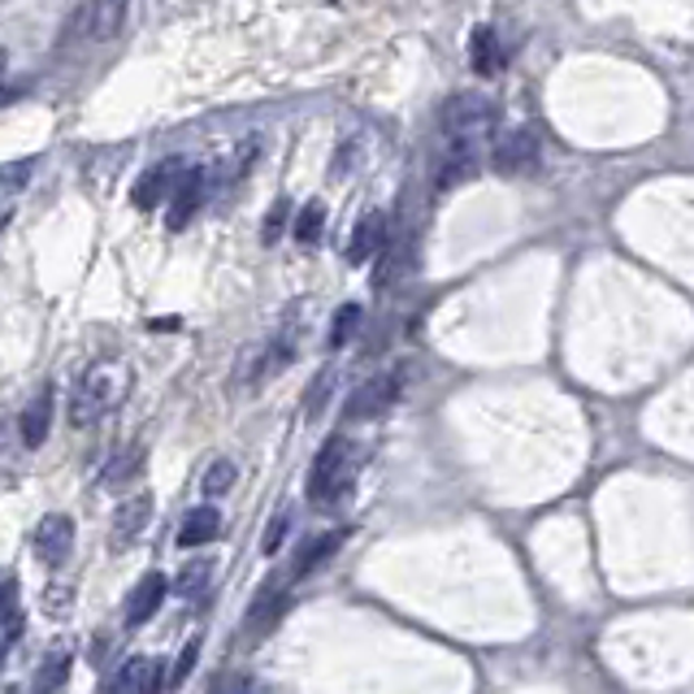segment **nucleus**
<instances>
[{
  "label": "nucleus",
  "instance_id": "7",
  "mask_svg": "<svg viewBox=\"0 0 694 694\" xmlns=\"http://www.w3.org/2000/svg\"><path fill=\"white\" fill-rule=\"evenodd\" d=\"M490 162H495L499 174H526V169L538 162V139H534V130H512V135L495 139Z\"/></svg>",
  "mask_w": 694,
  "mask_h": 694
},
{
  "label": "nucleus",
  "instance_id": "20",
  "mask_svg": "<svg viewBox=\"0 0 694 694\" xmlns=\"http://www.w3.org/2000/svg\"><path fill=\"white\" fill-rule=\"evenodd\" d=\"M322 231H326V205L322 201H309V205L300 208V217H295V240L304 247H317L322 244Z\"/></svg>",
  "mask_w": 694,
  "mask_h": 694
},
{
  "label": "nucleus",
  "instance_id": "21",
  "mask_svg": "<svg viewBox=\"0 0 694 694\" xmlns=\"http://www.w3.org/2000/svg\"><path fill=\"white\" fill-rule=\"evenodd\" d=\"M208 581H213V560H192L187 569L178 573V581H174V590H178V595H187V599H196V595L205 590Z\"/></svg>",
  "mask_w": 694,
  "mask_h": 694
},
{
  "label": "nucleus",
  "instance_id": "5",
  "mask_svg": "<svg viewBox=\"0 0 694 694\" xmlns=\"http://www.w3.org/2000/svg\"><path fill=\"white\" fill-rule=\"evenodd\" d=\"M31 551L40 556L48 569L66 565L70 551H75V521L66 512H48L40 526H36V534H31Z\"/></svg>",
  "mask_w": 694,
  "mask_h": 694
},
{
  "label": "nucleus",
  "instance_id": "14",
  "mask_svg": "<svg viewBox=\"0 0 694 694\" xmlns=\"http://www.w3.org/2000/svg\"><path fill=\"white\" fill-rule=\"evenodd\" d=\"M343 543H348V530H326V534H317V538H309V543L295 551V577H309V573H317L322 565H330V556H334Z\"/></svg>",
  "mask_w": 694,
  "mask_h": 694
},
{
  "label": "nucleus",
  "instance_id": "22",
  "mask_svg": "<svg viewBox=\"0 0 694 694\" xmlns=\"http://www.w3.org/2000/svg\"><path fill=\"white\" fill-rule=\"evenodd\" d=\"M356 326H361V309H356V304H343V309L334 313V326H330V339H326L330 352H339V348L356 334Z\"/></svg>",
  "mask_w": 694,
  "mask_h": 694
},
{
  "label": "nucleus",
  "instance_id": "26",
  "mask_svg": "<svg viewBox=\"0 0 694 694\" xmlns=\"http://www.w3.org/2000/svg\"><path fill=\"white\" fill-rule=\"evenodd\" d=\"M330 387H334V369H322L317 378H313V387H309V400H304V412L309 417H317V412L326 409V400H330Z\"/></svg>",
  "mask_w": 694,
  "mask_h": 694
},
{
  "label": "nucleus",
  "instance_id": "28",
  "mask_svg": "<svg viewBox=\"0 0 694 694\" xmlns=\"http://www.w3.org/2000/svg\"><path fill=\"white\" fill-rule=\"evenodd\" d=\"M283 534H286V517H278V521L265 530V538H261V551H265V556H274V551L283 547Z\"/></svg>",
  "mask_w": 694,
  "mask_h": 694
},
{
  "label": "nucleus",
  "instance_id": "18",
  "mask_svg": "<svg viewBox=\"0 0 694 694\" xmlns=\"http://www.w3.org/2000/svg\"><path fill=\"white\" fill-rule=\"evenodd\" d=\"M70 655L66 652H52V655H43V664H40V673H36V691L31 694H61L66 691V682H70Z\"/></svg>",
  "mask_w": 694,
  "mask_h": 694
},
{
  "label": "nucleus",
  "instance_id": "13",
  "mask_svg": "<svg viewBox=\"0 0 694 694\" xmlns=\"http://www.w3.org/2000/svg\"><path fill=\"white\" fill-rule=\"evenodd\" d=\"M387 244V217L382 213H365L361 222H356V231H352V244H348V261L352 265H365L369 256H378Z\"/></svg>",
  "mask_w": 694,
  "mask_h": 694
},
{
  "label": "nucleus",
  "instance_id": "11",
  "mask_svg": "<svg viewBox=\"0 0 694 694\" xmlns=\"http://www.w3.org/2000/svg\"><path fill=\"white\" fill-rule=\"evenodd\" d=\"M52 409H57L52 387H43L40 395L22 409V417H18V430H22V443H27V448H43V439H48V430H52Z\"/></svg>",
  "mask_w": 694,
  "mask_h": 694
},
{
  "label": "nucleus",
  "instance_id": "17",
  "mask_svg": "<svg viewBox=\"0 0 694 694\" xmlns=\"http://www.w3.org/2000/svg\"><path fill=\"white\" fill-rule=\"evenodd\" d=\"M217 534H222V512H217V508H196V512L183 521L178 543H183V547H201V543H213Z\"/></svg>",
  "mask_w": 694,
  "mask_h": 694
},
{
  "label": "nucleus",
  "instance_id": "9",
  "mask_svg": "<svg viewBox=\"0 0 694 694\" xmlns=\"http://www.w3.org/2000/svg\"><path fill=\"white\" fill-rule=\"evenodd\" d=\"M165 686V664L162 659H126L118 668L114 694H162Z\"/></svg>",
  "mask_w": 694,
  "mask_h": 694
},
{
  "label": "nucleus",
  "instance_id": "27",
  "mask_svg": "<svg viewBox=\"0 0 694 694\" xmlns=\"http://www.w3.org/2000/svg\"><path fill=\"white\" fill-rule=\"evenodd\" d=\"M196 659H201V638H192V643L183 647V655H178V664H174V673H169V686H183V682L192 677Z\"/></svg>",
  "mask_w": 694,
  "mask_h": 694
},
{
  "label": "nucleus",
  "instance_id": "2",
  "mask_svg": "<svg viewBox=\"0 0 694 694\" xmlns=\"http://www.w3.org/2000/svg\"><path fill=\"white\" fill-rule=\"evenodd\" d=\"M490 130H495V105H490L487 96H473V91L451 96L448 109H443V135H448V148H456V153H473V157H478V148L490 139Z\"/></svg>",
  "mask_w": 694,
  "mask_h": 694
},
{
  "label": "nucleus",
  "instance_id": "25",
  "mask_svg": "<svg viewBox=\"0 0 694 694\" xmlns=\"http://www.w3.org/2000/svg\"><path fill=\"white\" fill-rule=\"evenodd\" d=\"M208 694H265L247 673H240V668H231V673H222V677H213V686H208Z\"/></svg>",
  "mask_w": 694,
  "mask_h": 694
},
{
  "label": "nucleus",
  "instance_id": "31",
  "mask_svg": "<svg viewBox=\"0 0 694 694\" xmlns=\"http://www.w3.org/2000/svg\"><path fill=\"white\" fill-rule=\"evenodd\" d=\"M4 604H9V586L0 581V608H4Z\"/></svg>",
  "mask_w": 694,
  "mask_h": 694
},
{
  "label": "nucleus",
  "instance_id": "29",
  "mask_svg": "<svg viewBox=\"0 0 694 694\" xmlns=\"http://www.w3.org/2000/svg\"><path fill=\"white\" fill-rule=\"evenodd\" d=\"M283 222H286V201L278 208H274L270 217H265V244H274V240L283 235Z\"/></svg>",
  "mask_w": 694,
  "mask_h": 694
},
{
  "label": "nucleus",
  "instance_id": "8",
  "mask_svg": "<svg viewBox=\"0 0 694 694\" xmlns=\"http://www.w3.org/2000/svg\"><path fill=\"white\" fill-rule=\"evenodd\" d=\"M201 201H205V169H192V174H183V178L174 183V192H169V213H165L169 231H183V226L196 217Z\"/></svg>",
  "mask_w": 694,
  "mask_h": 694
},
{
  "label": "nucleus",
  "instance_id": "6",
  "mask_svg": "<svg viewBox=\"0 0 694 694\" xmlns=\"http://www.w3.org/2000/svg\"><path fill=\"white\" fill-rule=\"evenodd\" d=\"M286 590H278V586H261V595L252 599V608H247V616H244V638L247 643H261L278 620H283V613H286Z\"/></svg>",
  "mask_w": 694,
  "mask_h": 694
},
{
  "label": "nucleus",
  "instance_id": "16",
  "mask_svg": "<svg viewBox=\"0 0 694 694\" xmlns=\"http://www.w3.org/2000/svg\"><path fill=\"white\" fill-rule=\"evenodd\" d=\"M174 183H178V174H174V165H153L139 183H135V192H130V201L139 208H157L165 205V196L174 192Z\"/></svg>",
  "mask_w": 694,
  "mask_h": 694
},
{
  "label": "nucleus",
  "instance_id": "15",
  "mask_svg": "<svg viewBox=\"0 0 694 694\" xmlns=\"http://www.w3.org/2000/svg\"><path fill=\"white\" fill-rule=\"evenodd\" d=\"M148 517H153V499L148 495H130L118 508V517H114V547L135 543L144 534V526H148Z\"/></svg>",
  "mask_w": 694,
  "mask_h": 694
},
{
  "label": "nucleus",
  "instance_id": "23",
  "mask_svg": "<svg viewBox=\"0 0 694 694\" xmlns=\"http://www.w3.org/2000/svg\"><path fill=\"white\" fill-rule=\"evenodd\" d=\"M235 478H240V469H235V460H213L205 469V495L213 499H222L226 490H235Z\"/></svg>",
  "mask_w": 694,
  "mask_h": 694
},
{
  "label": "nucleus",
  "instance_id": "3",
  "mask_svg": "<svg viewBox=\"0 0 694 694\" xmlns=\"http://www.w3.org/2000/svg\"><path fill=\"white\" fill-rule=\"evenodd\" d=\"M352 490V448L348 439H326V448L317 451L313 469H309V504L313 508H334L343 495Z\"/></svg>",
  "mask_w": 694,
  "mask_h": 694
},
{
  "label": "nucleus",
  "instance_id": "12",
  "mask_svg": "<svg viewBox=\"0 0 694 694\" xmlns=\"http://www.w3.org/2000/svg\"><path fill=\"white\" fill-rule=\"evenodd\" d=\"M130 0H87V36L96 43H109L126 22Z\"/></svg>",
  "mask_w": 694,
  "mask_h": 694
},
{
  "label": "nucleus",
  "instance_id": "10",
  "mask_svg": "<svg viewBox=\"0 0 694 694\" xmlns=\"http://www.w3.org/2000/svg\"><path fill=\"white\" fill-rule=\"evenodd\" d=\"M165 590H169V581H165L162 573H144L139 586H135L130 599H126V625H144V620H153L157 608L165 604Z\"/></svg>",
  "mask_w": 694,
  "mask_h": 694
},
{
  "label": "nucleus",
  "instance_id": "19",
  "mask_svg": "<svg viewBox=\"0 0 694 694\" xmlns=\"http://www.w3.org/2000/svg\"><path fill=\"white\" fill-rule=\"evenodd\" d=\"M469 57H473V70L478 75H499V66H504V52H499V40H495V31H473V43H469Z\"/></svg>",
  "mask_w": 694,
  "mask_h": 694
},
{
  "label": "nucleus",
  "instance_id": "24",
  "mask_svg": "<svg viewBox=\"0 0 694 694\" xmlns=\"http://www.w3.org/2000/svg\"><path fill=\"white\" fill-rule=\"evenodd\" d=\"M22 629H27V616H22V608L9 599V604L0 608V655L9 652L18 638H22Z\"/></svg>",
  "mask_w": 694,
  "mask_h": 694
},
{
  "label": "nucleus",
  "instance_id": "1",
  "mask_svg": "<svg viewBox=\"0 0 694 694\" xmlns=\"http://www.w3.org/2000/svg\"><path fill=\"white\" fill-rule=\"evenodd\" d=\"M130 387H135V369L126 365V361H96L79 378V387L70 391V409H66L70 426L87 430L91 421H100L105 412L118 409L126 395H130Z\"/></svg>",
  "mask_w": 694,
  "mask_h": 694
},
{
  "label": "nucleus",
  "instance_id": "4",
  "mask_svg": "<svg viewBox=\"0 0 694 694\" xmlns=\"http://www.w3.org/2000/svg\"><path fill=\"white\" fill-rule=\"evenodd\" d=\"M400 387H404V378H400V373L369 378V382H361V387L348 395L343 417H348V421H373V417H382V412L400 400Z\"/></svg>",
  "mask_w": 694,
  "mask_h": 694
},
{
  "label": "nucleus",
  "instance_id": "30",
  "mask_svg": "<svg viewBox=\"0 0 694 694\" xmlns=\"http://www.w3.org/2000/svg\"><path fill=\"white\" fill-rule=\"evenodd\" d=\"M4 79H9V61H4V52H0V100H4Z\"/></svg>",
  "mask_w": 694,
  "mask_h": 694
}]
</instances>
